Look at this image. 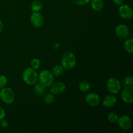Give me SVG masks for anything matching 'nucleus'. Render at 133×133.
Segmentation results:
<instances>
[{
  "instance_id": "10",
  "label": "nucleus",
  "mask_w": 133,
  "mask_h": 133,
  "mask_svg": "<svg viewBox=\"0 0 133 133\" xmlns=\"http://www.w3.org/2000/svg\"><path fill=\"white\" fill-rule=\"evenodd\" d=\"M85 101L88 105L91 107H96L100 103V97L96 93H89L86 96Z\"/></svg>"
},
{
  "instance_id": "18",
  "label": "nucleus",
  "mask_w": 133,
  "mask_h": 133,
  "mask_svg": "<svg viewBox=\"0 0 133 133\" xmlns=\"http://www.w3.org/2000/svg\"><path fill=\"white\" fill-rule=\"evenodd\" d=\"M124 48L129 53H133V39L129 38L126 40L124 42Z\"/></svg>"
},
{
  "instance_id": "3",
  "label": "nucleus",
  "mask_w": 133,
  "mask_h": 133,
  "mask_svg": "<svg viewBox=\"0 0 133 133\" xmlns=\"http://www.w3.org/2000/svg\"><path fill=\"white\" fill-rule=\"evenodd\" d=\"M0 98L4 103L10 105L14 101L15 94L11 88L4 87L0 90Z\"/></svg>"
},
{
  "instance_id": "19",
  "label": "nucleus",
  "mask_w": 133,
  "mask_h": 133,
  "mask_svg": "<svg viewBox=\"0 0 133 133\" xmlns=\"http://www.w3.org/2000/svg\"><path fill=\"white\" fill-rule=\"evenodd\" d=\"M79 90L83 92H87L90 89V84L87 81H83L79 83Z\"/></svg>"
},
{
  "instance_id": "23",
  "label": "nucleus",
  "mask_w": 133,
  "mask_h": 133,
  "mask_svg": "<svg viewBox=\"0 0 133 133\" xmlns=\"http://www.w3.org/2000/svg\"><path fill=\"white\" fill-rule=\"evenodd\" d=\"M118 118L119 116H118V114L115 112H111L108 115V119L110 122L111 123H114V122H116L118 121Z\"/></svg>"
},
{
  "instance_id": "14",
  "label": "nucleus",
  "mask_w": 133,
  "mask_h": 133,
  "mask_svg": "<svg viewBox=\"0 0 133 133\" xmlns=\"http://www.w3.org/2000/svg\"><path fill=\"white\" fill-rule=\"evenodd\" d=\"M91 6L96 11H101L103 9V2L102 0H90Z\"/></svg>"
},
{
  "instance_id": "29",
  "label": "nucleus",
  "mask_w": 133,
  "mask_h": 133,
  "mask_svg": "<svg viewBox=\"0 0 133 133\" xmlns=\"http://www.w3.org/2000/svg\"><path fill=\"white\" fill-rule=\"evenodd\" d=\"M3 29V24L1 21H0V33L2 32Z\"/></svg>"
},
{
  "instance_id": "17",
  "label": "nucleus",
  "mask_w": 133,
  "mask_h": 133,
  "mask_svg": "<svg viewBox=\"0 0 133 133\" xmlns=\"http://www.w3.org/2000/svg\"><path fill=\"white\" fill-rule=\"evenodd\" d=\"M64 71V68L61 65H56L53 68L51 73L54 77H58L62 75Z\"/></svg>"
},
{
  "instance_id": "2",
  "label": "nucleus",
  "mask_w": 133,
  "mask_h": 133,
  "mask_svg": "<svg viewBox=\"0 0 133 133\" xmlns=\"http://www.w3.org/2000/svg\"><path fill=\"white\" fill-rule=\"evenodd\" d=\"M23 80L26 84L29 85H33L37 82L38 75L35 69L32 68H28L25 69L22 75Z\"/></svg>"
},
{
  "instance_id": "25",
  "label": "nucleus",
  "mask_w": 133,
  "mask_h": 133,
  "mask_svg": "<svg viewBox=\"0 0 133 133\" xmlns=\"http://www.w3.org/2000/svg\"><path fill=\"white\" fill-rule=\"evenodd\" d=\"M73 3L77 5H84L90 2V0H72Z\"/></svg>"
},
{
  "instance_id": "13",
  "label": "nucleus",
  "mask_w": 133,
  "mask_h": 133,
  "mask_svg": "<svg viewBox=\"0 0 133 133\" xmlns=\"http://www.w3.org/2000/svg\"><path fill=\"white\" fill-rule=\"evenodd\" d=\"M117 102V98L112 95L107 96L103 101V105L107 108L112 107Z\"/></svg>"
},
{
  "instance_id": "11",
  "label": "nucleus",
  "mask_w": 133,
  "mask_h": 133,
  "mask_svg": "<svg viewBox=\"0 0 133 133\" xmlns=\"http://www.w3.org/2000/svg\"><path fill=\"white\" fill-rule=\"evenodd\" d=\"M116 33L120 38H127L129 35V29L126 25L119 24L116 28Z\"/></svg>"
},
{
  "instance_id": "27",
  "label": "nucleus",
  "mask_w": 133,
  "mask_h": 133,
  "mask_svg": "<svg viewBox=\"0 0 133 133\" xmlns=\"http://www.w3.org/2000/svg\"><path fill=\"white\" fill-rule=\"evenodd\" d=\"M1 126L3 127V128H6L9 125V123H8V122L5 119H1Z\"/></svg>"
},
{
  "instance_id": "15",
  "label": "nucleus",
  "mask_w": 133,
  "mask_h": 133,
  "mask_svg": "<svg viewBox=\"0 0 133 133\" xmlns=\"http://www.w3.org/2000/svg\"><path fill=\"white\" fill-rule=\"evenodd\" d=\"M34 91L35 93L39 96H42L46 92V87L42 84L41 83L36 84L34 87Z\"/></svg>"
},
{
  "instance_id": "28",
  "label": "nucleus",
  "mask_w": 133,
  "mask_h": 133,
  "mask_svg": "<svg viewBox=\"0 0 133 133\" xmlns=\"http://www.w3.org/2000/svg\"><path fill=\"white\" fill-rule=\"evenodd\" d=\"M113 2L117 5H121L124 2V0H112Z\"/></svg>"
},
{
  "instance_id": "16",
  "label": "nucleus",
  "mask_w": 133,
  "mask_h": 133,
  "mask_svg": "<svg viewBox=\"0 0 133 133\" xmlns=\"http://www.w3.org/2000/svg\"><path fill=\"white\" fill-rule=\"evenodd\" d=\"M43 7V3L40 0H35L31 4V10L33 12H39Z\"/></svg>"
},
{
  "instance_id": "8",
  "label": "nucleus",
  "mask_w": 133,
  "mask_h": 133,
  "mask_svg": "<svg viewBox=\"0 0 133 133\" xmlns=\"http://www.w3.org/2000/svg\"><path fill=\"white\" fill-rule=\"evenodd\" d=\"M117 122L120 128L124 131H129L132 127L131 119L129 116L127 115H123L119 117Z\"/></svg>"
},
{
  "instance_id": "6",
  "label": "nucleus",
  "mask_w": 133,
  "mask_h": 133,
  "mask_svg": "<svg viewBox=\"0 0 133 133\" xmlns=\"http://www.w3.org/2000/svg\"><path fill=\"white\" fill-rule=\"evenodd\" d=\"M122 99L125 103L131 104L133 103V86L125 87L122 93Z\"/></svg>"
},
{
  "instance_id": "26",
  "label": "nucleus",
  "mask_w": 133,
  "mask_h": 133,
  "mask_svg": "<svg viewBox=\"0 0 133 133\" xmlns=\"http://www.w3.org/2000/svg\"><path fill=\"white\" fill-rule=\"evenodd\" d=\"M5 115H6V113H5V110L2 107H0V120L4 119V118L5 117Z\"/></svg>"
},
{
  "instance_id": "7",
  "label": "nucleus",
  "mask_w": 133,
  "mask_h": 133,
  "mask_svg": "<svg viewBox=\"0 0 133 133\" xmlns=\"http://www.w3.org/2000/svg\"><path fill=\"white\" fill-rule=\"evenodd\" d=\"M119 14L124 19H131L133 16L132 9L127 5H121L119 8Z\"/></svg>"
},
{
  "instance_id": "24",
  "label": "nucleus",
  "mask_w": 133,
  "mask_h": 133,
  "mask_svg": "<svg viewBox=\"0 0 133 133\" xmlns=\"http://www.w3.org/2000/svg\"><path fill=\"white\" fill-rule=\"evenodd\" d=\"M7 84V78L5 75H0V89L5 87Z\"/></svg>"
},
{
  "instance_id": "1",
  "label": "nucleus",
  "mask_w": 133,
  "mask_h": 133,
  "mask_svg": "<svg viewBox=\"0 0 133 133\" xmlns=\"http://www.w3.org/2000/svg\"><path fill=\"white\" fill-rule=\"evenodd\" d=\"M76 64V57L71 52H66L62 55V66L66 70H71Z\"/></svg>"
},
{
  "instance_id": "22",
  "label": "nucleus",
  "mask_w": 133,
  "mask_h": 133,
  "mask_svg": "<svg viewBox=\"0 0 133 133\" xmlns=\"http://www.w3.org/2000/svg\"><path fill=\"white\" fill-rule=\"evenodd\" d=\"M133 84V78L131 75H129L125 77L124 80L123 81V85L124 87H127V86L132 85Z\"/></svg>"
},
{
  "instance_id": "20",
  "label": "nucleus",
  "mask_w": 133,
  "mask_h": 133,
  "mask_svg": "<svg viewBox=\"0 0 133 133\" xmlns=\"http://www.w3.org/2000/svg\"><path fill=\"white\" fill-rule=\"evenodd\" d=\"M41 65V62L38 58H33L32 61H31V66L32 68L35 69V70H37L40 67Z\"/></svg>"
},
{
  "instance_id": "9",
  "label": "nucleus",
  "mask_w": 133,
  "mask_h": 133,
  "mask_svg": "<svg viewBox=\"0 0 133 133\" xmlns=\"http://www.w3.org/2000/svg\"><path fill=\"white\" fill-rule=\"evenodd\" d=\"M30 19H31V22L32 24L35 27L38 28V27H42L44 25V17L38 12H33V13L31 14Z\"/></svg>"
},
{
  "instance_id": "12",
  "label": "nucleus",
  "mask_w": 133,
  "mask_h": 133,
  "mask_svg": "<svg viewBox=\"0 0 133 133\" xmlns=\"http://www.w3.org/2000/svg\"><path fill=\"white\" fill-rule=\"evenodd\" d=\"M66 90V85L62 82H56L51 85L50 90L53 94H62Z\"/></svg>"
},
{
  "instance_id": "21",
  "label": "nucleus",
  "mask_w": 133,
  "mask_h": 133,
  "mask_svg": "<svg viewBox=\"0 0 133 133\" xmlns=\"http://www.w3.org/2000/svg\"><path fill=\"white\" fill-rule=\"evenodd\" d=\"M55 101V96L53 94H48L44 97V102L47 104H51Z\"/></svg>"
},
{
  "instance_id": "4",
  "label": "nucleus",
  "mask_w": 133,
  "mask_h": 133,
  "mask_svg": "<svg viewBox=\"0 0 133 133\" xmlns=\"http://www.w3.org/2000/svg\"><path fill=\"white\" fill-rule=\"evenodd\" d=\"M40 83L45 86V87H49L51 85L54 81V76L52 73L48 70H42L38 75V79Z\"/></svg>"
},
{
  "instance_id": "5",
  "label": "nucleus",
  "mask_w": 133,
  "mask_h": 133,
  "mask_svg": "<svg viewBox=\"0 0 133 133\" xmlns=\"http://www.w3.org/2000/svg\"><path fill=\"white\" fill-rule=\"evenodd\" d=\"M106 86L108 91L112 94H118L122 88V84L119 81L114 77H111L108 79Z\"/></svg>"
}]
</instances>
